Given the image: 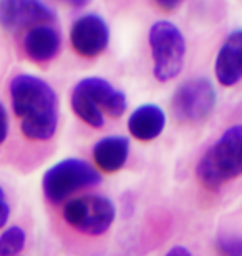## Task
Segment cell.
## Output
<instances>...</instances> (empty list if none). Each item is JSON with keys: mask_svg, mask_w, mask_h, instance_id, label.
I'll list each match as a JSON object with an SVG mask.
<instances>
[{"mask_svg": "<svg viewBox=\"0 0 242 256\" xmlns=\"http://www.w3.org/2000/svg\"><path fill=\"white\" fill-rule=\"evenodd\" d=\"M70 40L78 55L95 58L105 52L110 44V28L106 20L98 14H85L75 20Z\"/></svg>", "mask_w": 242, "mask_h": 256, "instance_id": "9c48e42d", "label": "cell"}, {"mask_svg": "<svg viewBox=\"0 0 242 256\" xmlns=\"http://www.w3.org/2000/svg\"><path fill=\"white\" fill-rule=\"evenodd\" d=\"M71 108L81 122L91 128H103L105 114L118 118L126 112L125 92L115 88L101 76H86L71 92Z\"/></svg>", "mask_w": 242, "mask_h": 256, "instance_id": "3957f363", "label": "cell"}, {"mask_svg": "<svg viewBox=\"0 0 242 256\" xmlns=\"http://www.w3.org/2000/svg\"><path fill=\"white\" fill-rule=\"evenodd\" d=\"M95 165L105 173H116L130 158V138L110 135L100 138L91 148Z\"/></svg>", "mask_w": 242, "mask_h": 256, "instance_id": "8fae6325", "label": "cell"}, {"mask_svg": "<svg viewBox=\"0 0 242 256\" xmlns=\"http://www.w3.org/2000/svg\"><path fill=\"white\" fill-rule=\"evenodd\" d=\"M149 47L153 55V74L158 82H169L181 74L186 57V40L178 25L158 20L149 28Z\"/></svg>", "mask_w": 242, "mask_h": 256, "instance_id": "5b68a950", "label": "cell"}, {"mask_svg": "<svg viewBox=\"0 0 242 256\" xmlns=\"http://www.w3.org/2000/svg\"><path fill=\"white\" fill-rule=\"evenodd\" d=\"M216 88L206 76H196L183 82L173 95L174 116L183 124H201L209 118L216 108Z\"/></svg>", "mask_w": 242, "mask_h": 256, "instance_id": "52a82bcc", "label": "cell"}, {"mask_svg": "<svg viewBox=\"0 0 242 256\" xmlns=\"http://www.w3.org/2000/svg\"><path fill=\"white\" fill-rule=\"evenodd\" d=\"M154 2H156L163 10H174L183 0H154Z\"/></svg>", "mask_w": 242, "mask_h": 256, "instance_id": "d6986e66", "label": "cell"}, {"mask_svg": "<svg viewBox=\"0 0 242 256\" xmlns=\"http://www.w3.org/2000/svg\"><path fill=\"white\" fill-rule=\"evenodd\" d=\"M166 126V114L161 106L145 104L133 112L128 118V132L138 142H153L161 135Z\"/></svg>", "mask_w": 242, "mask_h": 256, "instance_id": "7c38bea8", "label": "cell"}, {"mask_svg": "<svg viewBox=\"0 0 242 256\" xmlns=\"http://www.w3.org/2000/svg\"><path fill=\"white\" fill-rule=\"evenodd\" d=\"M8 218H10V203L7 200V194L3 192V188L0 186V230L7 224Z\"/></svg>", "mask_w": 242, "mask_h": 256, "instance_id": "2e32d148", "label": "cell"}, {"mask_svg": "<svg viewBox=\"0 0 242 256\" xmlns=\"http://www.w3.org/2000/svg\"><path fill=\"white\" fill-rule=\"evenodd\" d=\"M8 130H10L8 115H7V110H5L3 104L0 102V145H3V142L7 140Z\"/></svg>", "mask_w": 242, "mask_h": 256, "instance_id": "e0dca14e", "label": "cell"}, {"mask_svg": "<svg viewBox=\"0 0 242 256\" xmlns=\"http://www.w3.org/2000/svg\"><path fill=\"white\" fill-rule=\"evenodd\" d=\"M63 220L71 228L90 236H101L116 220V206L105 194H83L71 198L63 206Z\"/></svg>", "mask_w": 242, "mask_h": 256, "instance_id": "8992f818", "label": "cell"}, {"mask_svg": "<svg viewBox=\"0 0 242 256\" xmlns=\"http://www.w3.org/2000/svg\"><path fill=\"white\" fill-rule=\"evenodd\" d=\"M100 183V172L81 158H65L56 162L45 172L42 178L43 194L53 204L63 203L73 193L96 186Z\"/></svg>", "mask_w": 242, "mask_h": 256, "instance_id": "277c9868", "label": "cell"}, {"mask_svg": "<svg viewBox=\"0 0 242 256\" xmlns=\"http://www.w3.org/2000/svg\"><path fill=\"white\" fill-rule=\"evenodd\" d=\"M61 38L51 25H37L27 32L23 38V50L30 60L45 64L53 60L60 52Z\"/></svg>", "mask_w": 242, "mask_h": 256, "instance_id": "4fadbf2b", "label": "cell"}, {"mask_svg": "<svg viewBox=\"0 0 242 256\" xmlns=\"http://www.w3.org/2000/svg\"><path fill=\"white\" fill-rule=\"evenodd\" d=\"M242 173V128L233 125L203 153L196 176L208 190H218Z\"/></svg>", "mask_w": 242, "mask_h": 256, "instance_id": "7a4b0ae2", "label": "cell"}, {"mask_svg": "<svg viewBox=\"0 0 242 256\" xmlns=\"http://www.w3.org/2000/svg\"><path fill=\"white\" fill-rule=\"evenodd\" d=\"M216 78L223 86H234L242 78V32L234 30L221 45L214 64Z\"/></svg>", "mask_w": 242, "mask_h": 256, "instance_id": "30bf717a", "label": "cell"}, {"mask_svg": "<svg viewBox=\"0 0 242 256\" xmlns=\"http://www.w3.org/2000/svg\"><path fill=\"white\" fill-rule=\"evenodd\" d=\"M27 233L22 226H8L0 233V256H22Z\"/></svg>", "mask_w": 242, "mask_h": 256, "instance_id": "5bb4252c", "label": "cell"}, {"mask_svg": "<svg viewBox=\"0 0 242 256\" xmlns=\"http://www.w3.org/2000/svg\"><path fill=\"white\" fill-rule=\"evenodd\" d=\"M218 244L224 256H242V242L238 234H223Z\"/></svg>", "mask_w": 242, "mask_h": 256, "instance_id": "9a60e30c", "label": "cell"}, {"mask_svg": "<svg viewBox=\"0 0 242 256\" xmlns=\"http://www.w3.org/2000/svg\"><path fill=\"white\" fill-rule=\"evenodd\" d=\"M164 256H193V253L186 246H183V244H176V246H173Z\"/></svg>", "mask_w": 242, "mask_h": 256, "instance_id": "ac0fdd59", "label": "cell"}, {"mask_svg": "<svg viewBox=\"0 0 242 256\" xmlns=\"http://www.w3.org/2000/svg\"><path fill=\"white\" fill-rule=\"evenodd\" d=\"M13 114L20 118L23 136L33 142H48L58 128V96L43 78L18 74L10 82Z\"/></svg>", "mask_w": 242, "mask_h": 256, "instance_id": "6da1fadb", "label": "cell"}, {"mask_svg": "<svg viewBox=\"0 0 242 256\" xmlns=\"http://www.w3.org/2000/svg\"><path fill=\"white\" fill-rule=\"evenodd\" d=\"M61 2L71 5V7H83V5L88 4L90 0H61Z\"/></svg>", "mask_w": 242, "mask_h": 256, "instance_id": "ffe728a7", "label": "cell"}, {"mask_svg": "<svg viewBox=\"0 0 242 256\" xmlns=\"http://www.w3.org/2000/svg\"><path fill=\"white\" fill-rule=\"evenodd\" d=\"M56 15L42 0H0V27L8 32L50 25Z\"/></svg>", "mask_w": 242, "mask_h": 256, "instance_id": "ba28073f", "label": "cell"}]
</instances>
